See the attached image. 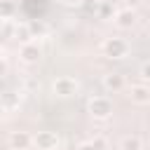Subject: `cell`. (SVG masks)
Wrapping results in <instances>:
<instances>
[{
  "mask_svg": "<svg viewBox=\"0 0 150 150\" xmlns=\"http://www.w3.org/2000/svg\"><path fill=\"white\" fill-rule=\"evenodd\" d=\"M101 52L108 59H124L129 54V42L124 38H105L101 45Z\"/></svg>",
  "mask_w": 150,
  "mask_h": 150,
  "instance_id": "cell-1",
  "label": "cell"
},
{
  "mask_svg": "<svg viewBox=\"0 0 150 150\" xmlns=\"http://www.w3.org/2000/svg\"><path fill=\"white\" fill-rule=\"evenodd\" d=\"M87 110L94 120H108L112 115V101L105 98V96H94V98H89Z\"/></svg>",
  "mask_w": 150,
  "mask_h": 150,
  "instance_id": "cell-2",
  "label": "cell"
},
{
  "mask_svg": "<svg viewBox=\"0 0 150 150\" xmlns=\"http://www.w3.org/2000/svg\"><path fill=\"white\" fill-rule=\"evenodd\" d=\"M77 89H80L77 80H75V77H68V75L56 77V80L52 82V91H54L59 98H70V96L77 94Z\"/></svg>",
  "mask_w": 150,
  "mask_h": 150,
  "instance_id": "cell-3",
  "label": "cell"
},
{
  "mask_svg": "<svg viewBox=\"0 0 150 150\" xmlns=\"http://www.w3.org/2000/svg\"><path fill=\"white\" fill-rule=\"evenodd\" d=\"M19 59L26 63V66H38L40 59H42V47L38 45V40H30V42H23L21 49H19Z\"/></svg>",
  "mask_w": 150,
  "mask_h": 150,
  "instance_id": "cell-4",
  "label": "cell"
},
{
  "mask_svg": "<svg viewBox=\"0 0 150 150\" xmlns=\"http://www.w3.org/2000/svg\"><path fill=\"white\" fill-rule=\"evenodd\" d=\"M112 21H115V26L117 28H122V30H129V28H134L136 26V9H129V7H124V9H117L115 12V16H112Z\"/></svg>",
  "mask_w": 150,
  "mask_h": 150,
  "instance_id": "cell-5",
  "label": "cell"
},
{
  "mask_svg": "<svg viewBox=\"0 0 150 150\" xmlns=\"http://www.w3.org/2000/svg\"><path fill=\"white\" fill-rule=\"evenodd\" d=\"M33 145L38 150H49V148H59V136L54 131H38L33 136Z\"/></svg>",
  "mask_w": 150,
  "mask_h": 150,
  "instance_id": "cell-6",
  "label": "cell"
},
{
  "mask_svg": "<svg viewBox=\"0 0 150 150\" xmlns=\"http://www.w3.org/2000/svg\"><path fill=\"white\" fill-rule=\"evenodd\" d=\"M7 143H9L12 150H28L33 145V136L28 131H12L9 138H7Z\"/></svg>",
  "mask_w": 150,
  "mask_h": 150,
  "instance_id": "cell-7",
  "label": "cell"
},
{
  "mask_svg": "<svg viewBox=\"0 0 150 150\" xmlns=\"http://www.w3.org/2000/svg\"><path fill=\"white\" fill-rule=\"evenodd\" d=\"M129 98H131V103H138V105L150 103V87L148 84H131Z\"/></svg>",
  "mask_w": 150,
  "mask_h": 150,
  "instance_id": "cell-8",
  "label": "cell"
},
{
  "mask_svg": "<svg viewBox=\"0 0 150 150\" xmlns=\"http://www.w3.org/2000/svg\"><path fill=\"white\" fill-rule=\"evenodd\" d=\"M124 87H127V80H124L122 73H108V75H103V89H108V91H120V89H124Z\"/></svg>",
  "mask_w": 150,
  "mask_h": 150,
  "instance_id": "cell-9",
  "label": "cell"
},
{
  "mask_svg": "<svg viewBox=\"0 0 150 150\" xmlns=\"http://www.w3.org/2000/svg\"><path fill=\"white\" fill-rule=\"evenodd\" d=\"M12 38L19 40L21 45H23V42H30V40H33V35H30V26H28V23H16V26L12 28Z\"/></svg>",
  "mask_w": 150,
  "mask_h": 150,
  "instance_id": "cell-10",
  "label": "cell"
},
{
  "mask_svg": "<svg viewBox=\"0 0 150 150\" xmlns=\"http://www.w3.org/2000/svg\"><path fill=\"white\" fill-rule=\"evenodd\" d=\"M120 150H143V141L138 136H124L120 141Z\"/></svg>",
  "mask_w": 150,
  "mask_h": 150,
  "instance_id": "cell-11",
  "label": "cell"
},
{
  "mask_svg": "<svg viewBox=\"0 0 150 150\" xmlns=\"http://www.w3.org/2000/svg\"><path fill=\"white\" fill-rule=\"evenodd\" d=\"M16 14V5L12 0H0V19H12Z\"/></svg>",
  "mask_w": 150,
  "mask_h": 150,
  "instance_id": "cell-12",
  "label": "cell"
},
{
  "mask_svg": "<svg viewBox=\"0 0 150 150\" xmlns=\"http://www.w3.org/2000/svg\"><path fill=\"white\" fill-rule=\"evenodd\" d=\"M77 150H105V138H91L77 145Z\"/></svg>",
  "mask_w": 150,
  "mask_h": 150,
  "instance_id": "cell-13",
  "label": "cell"
},
{
  "mask_svg": "<svg viewBox=\"0 0 150 150\" xmlns=\"http://www.w3.org/2000/svg\"><path fill=\"white\" fill-rule=\"evenodd\" d=\"M96 14H98L101 19H112V16H115V9H112V5H110L108 0H103V2H98Z\"/></svg>",
  "mask_w": 150,
  "mask_h": 150,
  "instance_id": "cell-14",
  "label": "cell"
},
{
  "mask_svg": "<svg viewBox=\"0 0 150 150\" xmlns=\"http://www.w3.org/2000/svg\"><path fill=\"white\" fill-rule=\"evenodd\" d=\"M28 26H30V35H33V38H42V35L47 33V26H45L42 21H30Z\"/></svg>",
  "mask_w": 150,
  "mask_h": 150,
  "instance_id": "cell-15",
  "label": "cell"
},
{
  "mask_svg": "<svg viewBox=\"0 0 150 150\" xmlns=\"http://www.w3.org/2000/svg\"><path fill=\"white\" fill-rule=\"evenodd\" d=\"M138 75H141V80H143V82H150V61L141 66V70H138Z\"/></svg>",
  "mask_w": 150,
  "mask_h": 150,
  "instance_id": "cell-16",
  "label": "cell"
},
{
  "mask_svg": "<svg viewBox=\"0 0 150 150\" xmlns=\"http://www.w3.org/2000/svg\"><path fill=\"white\" fill-rule=\"evenodd\" d=\"M61 5H66V7H80L84 0H59Z\"/></svg>",
  "mask_w": 150,
  "mask_h": 150,
  "instance_id": "cell-17",
  "label": "cell"
},
{
  "mask_svg": "<svg viewBox=\"0 0 150 150\" xmlns=\"http://www.w3.org/2000/svg\"><path fill=\"white\" fill-rule=\"evenodd\" d=\"M5 73H7V59H5V56H0V77H2Z\"/></svg>",
  "mask_w": 150,
  "mask_h": 150,
  "instance_id": "cell-18",
  "label": "cell"
},
{
  "mask_svg": "<svg viewBox=\"0 0 150 150\" xmlns=\"http://www.w3.org/2000/svg\"><path fill=\"white\" fill-rule=\"evenodd\" d=\"M124 2H127V7H129V9H136V7L141 5V0H124Z\"/></svg>",
  "mask_w": 150,
  "mask_h": 150,
  "instance_id": "cell-19",
  "label": "cell"
},
{
  "mask_svg": "<svg viewBox=\"0 0 150 150\" xmlns=\"http://www.w3.org/2000/svg\"><path fill=\"white\" fill-rule=\"evenodd\" d=\"M49 150H56V148H49Z\"/></svg>",
  "mask_w": 150,
  "mask_h": 150,
  "instance_id": "cell-20",
  "label": "cell"
}]
</instances>
